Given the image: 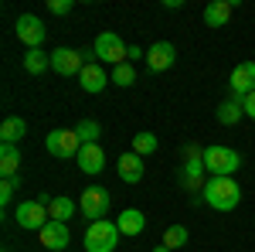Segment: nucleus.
I'll return each mask as SVG.
<instances>
[{
    "instance_id": "7ed1b4c3",
    "label": "nucleus",
    "mask_w": 255,
    "mask_h": 252,
    "mask_svg": "<svg viewBox=\"0 0 255 252\" xmlns=\"http://www.w3.org/2000/svg\"><path fill=\"white\" fill-rule=\"evenodd\" d=\"M119 225L102 218V222H92L89 232H85V252H116L119 246Z\"/></svg>"
},
{
    "instance_id": "4468645a",
    "label": "nucleus",
    "mask_w": 255,
    "mask_h": 252,
    "mask_svg": "<svg viewBox=\"0 0 255 252\" xmlns=\"http://www.w3.org/2000/svg\"><path fill=\"white\" fill-rule=\"evenodd\" d=\"M38 235H41V246H44V249H51V252H61L68 242H72V232H68V225H65V222H48Z\"/></svg>"
},
{
    "instance_id": "aec40b11",
    "label": "nucleus",
    "mask_w": 255,
    "mask_h": 252,
    "mask_svg": "<svg viewBox=\"0 0 255 252\" xmlns=\"http://www.w3.org/2000/svg\"><path fill=\"white\" fill-rule=\"evenodd\" d=\"M24 133H27V123L20 116H7L0 123V143H14L17 147L20 140H24Z\"/></svg>"
},
{
    "instance_id": "423d86ee",
    "label": "nucleus",
    "mask_w": 255,
    "mask_h": 252,
    "mask_svg": "<svg viewBox=\"0 0 255 252\" xmlns=\"http://www.w3.org/2000/svg\"><path fill=\"white\" fill-rule=\"evenodd\" d=\"M44 147H48V154H51V157L68 160V157H79L82 140H79L75 130H51V133L44 136Z\"/></svg>"
},
{
    "instance_id": "b1692460",
    "label": "nucleus",
    "mask_w": 255,
    "mask_h": 252,
    "mask_svg": "<svg viewBox=\"0 0 255 252\" xmlns=\"http://www.w3.org/2000/svg\"><path fill=\"white\" fill-rule=\"evenodd\" d=\"M187 239H191V232H187L184 225H170V229L163 232V246H167V249H184Z\"/></svg>"
},
{
    "instance_id": "f257e3e1",
    "label": "nucleus",
    "mask_w": 255,
    "mask_h": 252,
    "mask_svg": "<svg viewBox=\"0 0 255 252\" xmlns=\"http://www.w3.org/2000/svg\"><path fill=\"white\" fill-rule=\"evenodd\" d=\"M201 201L211 205L215 212H235L242 205V188H238L235 177H208V184L201 191Z\"/></svg>"
},
{
    "instance_id": "412c9836",
    "label": "nucleus",
    "mask_w": 255,
    "mask_h": 252,
    "mask_svg": "<svg viewBox=\"0 0 255 252\" xmlns=\"http://www.w3.org/2000/svg\"><path fill=\"white\" fill-rule=\"evenodd\" d=\"M215 116H218V123H221V126H235L238 119L245 116V109H242V99H235V96H232V99H225V102L218 106V113H215Z\"/></svg>"
},
{
    "instance_id": "f3484780",
    "label": "nucleus",
    "mask_w": 255,
    "mask_h": 252,
    "mask_svg": "<svg viewBox=\"0 0 255 252\" xmlns=\"http://www.w3.org/2000/svg\"><path fill=\"white\" fill-rule=\"evenodd\" d=\"M180 184H184V191H204V184H208V171H204V164H184L180 167Z\"/></svg>"
},
{
    "instance_id": "bb28decb",
    "label": "nucleus",
    "mask_w": 255,
    "mask_h": 252,
    "mask_svg": "<svg viewBox=\"0 0 255 252\" xmlns=\"http://www.w3.org/2000/svg\"><path fill=\"white\" fill-rule=\"evenodd\" d=\"M113 82H116V85H123V89H129V85L136 82V68H133V61L116 65V68H113Z\"/></svg>"
},
{
    "instance_id": "9b49d317",
    "label": "nucleus",
    "mask_w": 255,
    "mask_h": 252,
    "mask_svg": "<svg viewBox=\"0 0 255 252\" xmlns=\"http://www.w3.org/2000/svg\"><path fill=\"white\" fill-rule=\"evenodd\" d=\"M109 82H113V75H106V68H102L99 61H89V65L82 68V75H79V85L89 92V96H99Z\"/></svg>"
},
{
    "instance_id": "4be33fe9",
    "label": "nucleus",
    "mask_w": 255,
    "mask_h": 252,
    "mask_svg": "<svg viewBox=\"0 0 255 252\" xmlns=\"http://www.w3.org/2000/svg\"><path fill=\"white\" fill-rule=\"evenodd\" d=\"M48 68H51V55H48V51L31 48V51L24 55V72H27V75H41V72H48Z\"/></svg>"
},
{
    "instance_id": "20e7f679",
    "label": "nucleus",
    "mask_w": 255,
    "mask_h": 252,
    "mask_svg": "<svg viewBox=\"0 0 255 252\" xmlns=\"http://www.w3.org/2000/svg\"><path fill=\"white\" fill-rule=\"evenodd\" d=\"M109 205H113V198H109V191L106 188H85L82 191V198H79V212L89 218V225L92 222H102L106 218V212H109Z\"/></svg>"
},
{
    "instance_id": "2eb2a0df",
    "label": "nucleus",
    "mask_w": 255,
    "mask_h": 252,
    "mask_svg": "<svg viewBox=\"0 0 255 252\" xmlns=\"http://www.w3.org/2000/svg\"><path fill=\"white\" fill-rule=\"evenodd\" d=\"M116 174H119L123 184H139V181H143V157H136L133 150L123 154L116 160Z\"/></svg>"
},
{
    "instance_id": "6e6552de",
    "label": "nucleus",
    "mask_w": 255,
    "mask_h": 252,
    "mask_svg": "<svg viewBox=\"0 0 255 252\" xmlns=\"http://www.w3.org/2000/svg\"><path fill=\"white\" fill-rule=\"evenodd\" d=\"M14 31H17L20 44H27V51H31V48H41L44 38H48V27H44V20H41L38 14H20L17 24H14Z\"/></svg>"
},
{
    "instance_id": "39448f33",
    "label": "nucleus",
    "mask_w": 255,
    "mask_h": 252,
    "mask_svg": "<svg viewBox=\"0 0 255 252\" xmlns=\"http://www.w3.org/2000/svg\"><path fill=\"white\" fill-rule=\"evenodd\" d=\"M92 51H96V58L99 61H109L113 68L116 65H123V61H129L126 55H129V48L123 44V38L119 34H113V31H102L96 38V44H92Z\"/></svg>"
},
{
    "instance_id": "a878e982",
    "label": "nucleus",
    "mask_w": 255,
    "mask_h": 252,
    "mask_svg": "<svg viewBox=\"0 0 255 252\" xmlns=\"http://www.w3.org/2000/svg\"><path fill=\"white\" fill-rule=\"evenodd\" d=\"M75 133H79L82 143H99V136H102V126H99L96 119H82L79 126H75Z\"/></svg>"
},
{
    "instance_id": "473e14b6",
    "label": "nucleus",
    "mask_w": 255,
    "mask_h": 252,
    "mask_svg": "<svg viewBox=\"0 0 255 252\" xmlns=\"http://www.w3.org/2000/svg\"><path fill=\"white\" fill-rule=\"evenodd\" d=\"M150 252H174V249H167V246L160 242V246H153V249H150Z\"/></svg>"
},
{
    "instance_id": "7c9ffc66",
    "label": "nucleus",
    "mask_w": 255,
    "mask_h": 252,
    "mask_svg": "<svg viewBox=\"0 0 255 252\" xmlns=\"http://www.w3.org/2000/svg\"><path fill=\"white\" fill-rule=\"evenodd\" d=\"M242 109H245V116H249V119H255V92L242 99Z\"/></svg>"
},
{
    "instance_id": "72a5a7b5",
    "label": "nucleus",
    "mask_w": 255,
    "mask_h": 252,
    "mask_svg": "<svg viewBox=\"0 0 255 252\" xmlns=\"http://www.w3.org/2000/svg\"><path fill=\"white\" fill-rule=\"evenodd\" d=\"M3 252H10V249H3Z\"/></svg>"
},
{
    "instance_id": "c756f323",
    "label": "nucleus",
    "mask_w": 255,
    "mask_h": 252,
    "mask_svg": "<svg viewBox=\"0 0 255 252\" xmlns=\"http://www.w3.org/2000/svg\"><path fill=\"white\" fill-rule=\"evenodd\" d=\"M72 7H75V0H48V14H55V17H65Z\"/></svg>"
},
{
    "instance_id": "6ab92c4d",
    "label": "nucleus",
    "mask_w": 255,
    "mask_h": 252,
    "mask_svg": "<svg viewBox=\"0 0 255 252\" xmlns=\"http://www.w3.org/2000/svg\"><path fill=\"white\" fill-rule=\"evenodd\" d=\"M0 174L17 177L20 174V150L14 143H0Z\"/></svg>"
},
{
    "instance_id": "a211bd4d",
    "label": "nucleus",
    "mask_w": 255,
    "mask_h": 252,
    "mask_svg": "<svg viewBox=\"0 0 255 252\" xmlns=\"http://www.w3.org/2000/svg\"><path fill=\"white\" fill-rule=\"evenodd\" d=\"M116 225H119L123 235H139L143 229H146V215L139 212V208H126V212L116 218Z\"/></svg>"
},
{
    "instance_id": "1a4fd4ad",
    "label": "nucleus",
    "mask_w": 255,
    "mask_h": 252,
    "mask_svg": "<svg viewBox=\"0 0 255 252\" xmlns=\"http://www.w3.org/2000/svg\"><path fill=\"white\" fill-rule=\"evenodd\" d=\"M85 65H89L85 55L75 51V48H55V51H51V68H55L58 75H75L79 78Z\"/></svg>"
},
{
    "instance_id": "393cba45",
    "label": "nucleus",
    "mask_w": 255,
    "mask_h": 252,
    "mask_svg": "<svg viewBox=\"0 0 255 252\" xmlns=\"http://www.w3.org/2000/svg\"><path fill=\"white\" fill-rule=\"evenodd\" d=\"M133 154H136V157L157 154V136L146 133V130H143V133H136V136H133Z\"/></svg>"
},
{
    "instance_id": "9d476101",
    "label": "nucleus",
    "mask_w": 255,
    "mask_h": 252,
    "mask_svg": "<svg viewBox=\"0 0 255 252\" xmlns=\"http://www.w3.org/2000/svg\"><path fill=\"white\" fill-rule=\"evenodd\" d=\"M228 85H232V92L235 99H245L255 92V61H238L232 78H228Z\"/></svg>"
},
{
    "instance_id": "0eeeda50",
    "label": "nucleus",
    "mask_w": 255,
    "mask_h": 252,
    "mask_svg": "<svg viewBox=\"0 0 255 252\" xmlns=\"http://www.w3.org/2000/svg\"><path fill=\"white\" fill-rule=\"evenodd\" d=\"M14 218H17V225L24 229V232H41V229L51 222L48 208L41 205L38 198H34V201H20L17 208H14Z\"/></svg>"
},
{
    "instance_id": "c85d7f7f",
    "label": "nucleus",
    "mask_w": 255,
    "mask_h": 252,
    "mask_svg": "<svg viewBox=\"0 0 255 252\" xmlns=\"http://www.w3.org/2000/svg\"><path fill=\"white\" fill-rule=\"evenodd\" d=\"M184 164H204V147L187 143V147H184Z\"/></svg>"
},
{
    "instance_id": "f03ea898",
    "label": "nucleus",
    "mask_w": 255,
    "mask_h": 252,
    "mask_svg": "<svg viewBox=\"0 0 255 252\" xmlns=\"http://www.w3.org/2000/svg\"><path fill=\"white\" fill-rule=\"evenodd\" d=\"M242 167V154L232 147H204V171L208 177H232Z\"/></svg>"
},
{
    "instance_id": "2f4dec72",
    "label": "nucleus",
    "mask_w": 255,
    "mask_h": 252,
    "mask_svg": "<svg viewBox=\"0 0 255 252\" xmlns=\"http://www.w3.org/2000/svg\"><path fill=\"white\" fill-rule=\"evenodd\" d=\"M129 61H136V58H146V51L139 48V44H129V55H126Z\"/></svg>"
},
{
    "instance_id": "5701e85b",
    "label": "nucleus",
    "mask_w": 255,
    "mask_h": 252,
    "mask_svg": "<svg viewBox=\"0 0 255 252\" xmlns=\"http://www.w3.org/2000/svg\"><path fill=\"white\" fill-rule=\"evenodd\" d=\"M48 215H51V222H65V225H68V218H75V201L65 198V194H58V198H51Z\"/></svg>"
},
{
    "instance_id": "ddd939ff",
    "label": "nucleus",
    "mask_w": 255,
    "mask_h": 252,
    "mask_svg": "<svg viewBox=\"0 0 255 252\" xmlns=\"http://www.w3.org/2000/svg\"><path fill=\"white\" fill-rule=\"evenodd\" d=\"M174 61H177V48L170 41H157V44L146 51V68H150V72H167Z\"/></svg>"
},
{
    "instance_id": "cd10ccee",
    "label": "nucleus",
    "mask_w": 255,
    "mask_h": 252,
    "mask_svg": "<svg viewBox=\"0 0 255 252\" xmlns=\"http://www.w3.org/2000/svg\"><path fill=\"white\" fill-rule=\"evenodd\" d=\"M17 188H20L17 177H3V181H0V205H10L14 194H17Z\"/></svg>"
},
{
    "instance_id": "f8f14e48",
    "label": "nucleus",
    "mask_w": 255,
    "mask_h": 252,
    "mask_svg": "<svg viewBox=\"0 0 255 252\" xmlns=\"http://www.w3.org/2000/svg\"><path fill=\"white\" fill-rule=\"evenodd\" d=\"M75 164H79L82 174H102V167H106V150H102L99 143H82Z\"/></svg>"
},
{
    "instance_id": "dca6fc26",
    "label": "nucleus",
    "mask_w": 255,
    "mask_h": 252,
    "mask_svg": "<svg viewBox=\"0 0 255 252\" xmlns=\"http://www.w3.org/2000/svg\"><path fill=\"white\" fill-rule=\"evenodd\" d=\"M235 7H238V0H211V3L204 7V24H208V27H225Z\"/></svg>"
}]
</instances>
